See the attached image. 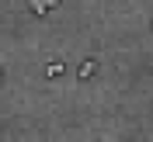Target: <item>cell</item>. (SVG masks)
Instances as JSON below:
<instances>
[{
    "label": "cell",
    "mask_w": 153,
    "mask_h": 142,
    "mask_svg": "<svg viewBox=\"0 0 153 142\" xmlns=\"http://www.w3.org/2000/svg\"><path fill=\"white\" fill-rule=\"evenodd\" d=\"M28 4H31V10H35V14H49V10L59 7V0H28Z\"/></svg>",
    "instance_id": "cell-1"
},
{
    "label": "cell",
    "mask_w": 153,
    "mask_h": 142,
    "mask_svg": "<svg viewBox=\"0 0 153 142\" xmlns=\"http://www.w3.org/2000/svg\"><path fill=\"white\" fill-rule=\"evenodd\" d=\"M91 73H94V63H91V59H87L84 66H80V76H84V80H87V76H91Z\"/></svg>",
    "instance_id": "cell-2"
}]
</instances>
